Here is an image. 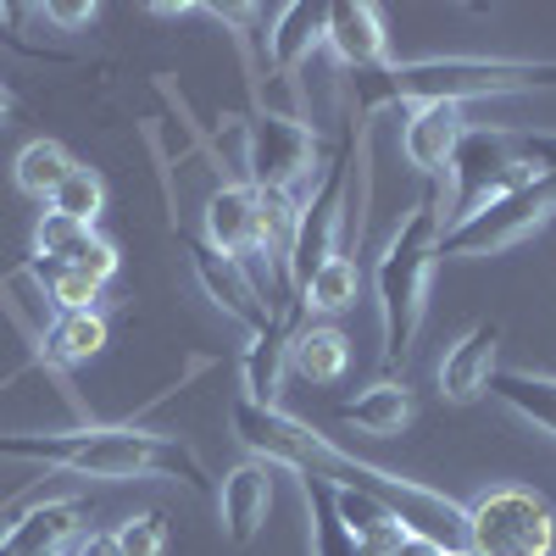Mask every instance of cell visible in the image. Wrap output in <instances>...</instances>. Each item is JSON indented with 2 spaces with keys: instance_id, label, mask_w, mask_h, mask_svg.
<instances>
[{
  "instance_id": "cell-1",
  "label": "cell",
  "mask_w": 556,
  "mask_h": 556,
  "mask_svg": "<svg viewBox=\"0 0 556 556\" xmlns=\"http://www.w3.org/2000/svg\"><path fill=\"white\" fill-rule=\"evenodd\" d=\"M228 424H235V440L267 462V468H290L295 479H317V484H345V490H367L390 501L395 513L417 529V523H445V529H462V501H451L445 490L434 484H417V479H395L374 462H356L351 451H340L329 434H317L312 424L290 417L285 406H262L251 395H235L228 406Z\"/></svg>"
},
{
  "instance_id": "cell-2",
  "label": "cell",
  "mask_w": 556,
  "mask_h": 556,
  "mask_svg": "<svg viewBox=\"0 0 556 556\" xmlns=\"http://www.w3.org/2000/svg\"><path fill=\"white\" fill-rule=\"evenodd\" d=\"M0 456L12 462H39L56 473H78V479H106V484H128V479H167L184 490H206V462L195 456V445H184L178 434L146 429V424H78V429H51V434H0Z\"/></svg>"
},
{
  "instance_id": "cell-3",
  "label": "cell",
  "mask_w": 556,
  "mask_h": 556,
  "mask_svg": "<svg viewBox=\"0 0 556 556\" xmlns=\"http://www.w3.org/2000/svg\"><path fill=\"white\" fill-rule=\"evenodd\" d=\"M529 89H556V62L529 56H417L390 62L379 73L356 78V112H384V106H468V101H501V96H529Z\"/></svg>"
},
{
  "instance_id": "cell-4",
  "label": "cell",
  "mask_w": 556,
  "mask_h": 556,
  "mask_svg": "<svg viewBox=\"0 0 556 556\" xmlns=\"http://www.w3.org/2000/svg\"><path fill=\"white\" fill-rule=\"evenodd\" d=\"M440 235H445V195L412 201V212L395 223V235L374 267L379 317H384V367H401L424 334L429 290L440 273Z\"/></svg>"
},
{
  "instance_id": "cell-5",
  "label": "cell",
  "mask_w": 556,
  "mask_h": 556,
  "mask_svg": "<svg viewBox=\"0 0 556 556\" xmlns=\"http://www.w3.org/2000/svg\"><path fill=\"white\" fill-rule=\"evenodd\" d=\"M451 223L473 212L479 201L534 184L556 173V134H529V128H468L451 156Z\"/></svg>"
},
{
  "instance_id": "cell-6",
  "label": "cell",
  "mask_w": 556,
  "mask_h": 556,
  "mask_svg": "<svg viewBox=\"0 0 556 556\" xmlns=\"http://www.w3.org/2000/svg\"><path fill=\"white\" fill-rule=\"evenodd\" d=\"M556 217V173L518 184V190H501L490 201H479L473 212H462L456 223H445L440 235V256H501L523 245L529 235Z\"/></svg>"
},
{
  "instance_id": "cell-7",
  "label": "cell",
  "mask_w": 556,
  "mask_h": 556,
  "mask_svg": "<svg viewBox=\"0 0 556 556\" xmlns=\"http://www.w3.org/2000/svg\"><path fill=\"white\" fill-rule=\"evenodd\" d=\"M462 540L468 556H551L556 513L540 490L495 484L462 506Z\"/></svg>"
},
{
  "instance_id": "cell-8",
  "label": "cell",
  "mask_w": 556,
  "mask_h": 556,
  "mask_svg": "<svg viewBox=\"0 0 556 556\" xmlns=\"http://www.w3.org/2000/svg\"><path fill=\"white\" fill-rule=\"evenodd\" d=\"M317 128H306L301 117L290 112H273V106H256L251 123H245V184L251 190H273V195H295L301 184L317 173Z\"/></svg>"
},
{
  "instance_id": "cell-9",
  "label": "cell",
  "mask_w": 556,
  "mask_h": 556,
  "mask_svg": "<svg viewBox=\"0 0 556 556\" xmlns=\"http://www.w3.org/2000/svg\"><path fill=\"white\" fill-rule=\"evenodd\" d=\"M345 195H351V139L345 151L323 167L317 190L301 201V223H295V245H290V306H301V290L312 285V273L345 251ZM301 329V317H295Z\"/></svg>"
},
{
  "instance_id": "cell-10",
  "label": "cell",
  "mask_w": 556,
  "mask_h": 556,
  "mask_svg": "<svg viewBox=\"0 0 556 556\" xmlns=\"http://www.w3.org/2000/svg\"><path fill=\"white\" fill-rule=\"evenodd\" d=\"M190 267H195V285L206 290V301H212L223 317H235L245 334H262L273 317H290V312H278V306L262 295V285L251 278V267H245L240 256H223V251H212L206 240H190Z\"/></svg>"
},
{
  "instance_id": "cell-11",
  "label": "cell",
  "mask_w": 556,
  "mask_h": 556,
  "mask_svg": "<svg viewBox=\"0 0 556 556\" xmlns=\"http://www.w3.org/2000/svg\"><path fill=\"white\" fill-rule=\"evenodd\" d=\"M501 340H506V323L484 317L462 340L445 345V356H440V395L451 406H473V401L490 395V379L501 374Z\"/></svg>"
},
{
  "instance_id": "cell-12",
  "label": "cell",
  "mask_w": 556,
  "mask_h": 556,
  "mask_svg": "<svg viewBox=\"0 0 556 556\" xmlns=\"http://www.w3.org/2000/svg\"><path fill=\"white\" fill-rule=\"evenodd\" d=\"M323 45H329L334 62H345L356 78L390 67L384 12L367 7V0H334V7H323Z\"/></svg>"
},
{
  "instance_id": "cell-13",
  "label": "cell",
  "mask_w": 556,
  "mask_h": 556,
  "mask_svg": "<svg viewBox=\"0 0 556 556\" xmlns=\"http://www.w3.org/2000/svg\"><path fill=\"white\" fill-rule=\"evenodd\" d=\"M273 473H278V468H267V462L245 456L240 468H228V473H223V484H217L223 540L235 545V551L256 545V534H262V529H267V518H273Z\"/></svg>"
},
{
  "instance_id": "cell-14",
  "label": "cell",
  "mask_w": 556,
  "mask_h": 556,
  "mask_svg": "<svg viewBox=\"0 0 556 556\" xmlns=\"http://www.w3.org/2000/svg\"><path fill=\"white\" fill-rule=\"evenodd\" d=\"M468 106H406V123H401V151L406 162L424 173V178H440L468 134Z\"/></svg>"
},
{
  "instance_id": "cell-15",
  "label": "cell",
  "mask_w": 556,
  "mask_h": 556,
  "mask_svg": "<svg viewBox=\"0 0 556 556\" xmlns=\"http://www.w3.org/2000/svg\"><path fill=\"white\" fill-rule=\"evenodd\" d=\"M201 235L223 256H240V262L251 256V245H256V190L251 184H235V178L217 184L201 212Z\"/></svg>"
},
{
  "instance_id": "cell-16",
  "label": "cell",
  "mask_w": 556,
  "mask_h": 556,
  "mask_svg": "<svg viewBox=\"0 0 556 556\" xmlns=\"http://www.w3.org/2000/svg\"><path fill=\"white\" fill-rule=\"evenodd\" d=\"M323 490H329L334 513H340V523L351 529V540L362 545V556H390V551L401 545V534L412 529L390 501L367 495V490H345V484H323Z\"/></svg>"
},
{
  "instance_id": "cell-17",
  "label": "cell",
  "mask_w": 556,
  "mask_h": 556,
  "mask_svg": "<svg viewBox=\"0 0 556 556\" xmlns=\"http://www.w3.org/2000/svg\"><path fill=\"white\" fill-rule=\"evenodd\" d=\"M412 417H417V390L406 379H379V384H367L362 395H351L340 406V424L356 429V434H374V440L406 434Z\"/></svg>"
},
{
  "instance_id": "cell-18",
  "label": "cell",
  "mask_w": 556,
  "mask_h": 556,
  "mask_svg": "<svg viewBox=\"0 0 556 556\" xmlns=\"http://www.w3.org/2000/svg\"><path fill=\"white\" fill-rule=\"evenodd\" d=\"M78 501H39L0 534V556H56L67 540H78Z\"/></svg>"
},
{
  "instance_id": "cell-19",
  "label": "cell",
  "mask_w": 556,
  "mask_h": 556,
  "mask_svg": "<svg viewBox=\"0 0 556 556\" xmlns=\"http://www.w3.org/2000/svg\"><path fill=\"white\" fill-rule=\"evenodd\" d=\"M112 340V323L106 312H56V323L45 329L39 340V367H78V362H96Z\"/></svg>"
},
{
  "instance_id": "cell-20",
  "label": "cell",
  "mask_w": 556,
  "mask_h": 556,
  "mask_svg": "<svg viewBox=\"0 0 556 556\" xmlns=\"http://www.w3.org/2000/svg\"><path fill=\"white\" fill-rule=\"evenodd\" d=\"M290 334H295L290 317H273L262 334H251L245 362H240V374H245L240 395H251L262 406H278V384H285V367H290Z\"/></svg>"
},
{
  "instance_id": "cell-21",
  "label": "cell",
  "mask_w": 556,
  "mask_h": 556,
  "mask_svg": "<svg viewBox=\"0 0 556 556\" xmlns=\"http://www.w3.org/2000/svg\"><path fill=\"white\" fill-rule=\"evenodd\" d=\"M490 395L518 412L529 429L551 434L556 440V374H534V367H501V374L490 379Z\"/></svg>"
},
{
  "instance_id": "cell-22",
  "label": "cell",
  "mask_w": 556,
  "mask_h": 556,
  "mask_svg": "<svg viewBox=\"0 0 556 556\" xmlns=\"http://www.w3.org/2000/svg\"><path fill=\"white\" fill-rule=\"evenodd\" d=\"M317 45H323V7H285L267 28V67L278 78H295Z\"/></svg>"
},
{
  "instance_id": "cell-23",
  "label": "cell",
  "mask_w": 556,
  "mask_h": 556,
  "mask_svg": "<svg viewBox=\"0 0 556 556\" xmlns=\"http://www.w3.org/2000/svg\"><path fill=\"white\" fill-rule=\"evenodd\" d=\"M290 367L306 384H340L351 367V340L334 323H312V329L290 334Z\"/></svg>"
},
{
  "instance_id": "cell-24",
  "label": "cell",
  "mask_w": 556,
  "mask_h": 556,
  "mask_svg": "<svg viewBox=\"0 0 556 556\" xmlns=\"http://www.w3.org/2000/svg\"><path fill=\"white\" fill-rule=\"evenodd\" d=\"M67 173H73V156H67V146H56V139H28V146L17 151V162H12V184L28 201H51Z\"/></svg>"
},
{
  "instance_id": "cell-25",
  "label": "cell",
  "mask_w": 556,
  "mask_h": 556,
  "mask_svg": "<svg viewBox=\"0 0 556 556\" xmlns=\"http://www.w3.org/2000/svg\"><path fill=\"white\" fill-rule=\"evenodd\" d=\"M356 301H362V262L345 256V251L323 262L312 273V285L301 290V306H312V312H345ZM301 306H295V317H301Z\"/></svg>"
},
{
  "instance_id": "cell-26",
  "label": "cell",
  "mask_w": 556,
  "mask_h": 556,
  "mask_svg": "<svg viewBox=\"0 0 556 556\" xmlns=\"http://www.w3.org/2000/svg\"><path fill=\"white\" fill-rule=\"evenodd\" d=\"M301 501H306V523H312V556H362V545L351 540V529L340 523L329 490H323L317 479H301Z\"/></svg>"
},
{
  "instance_id": "cell-27",
  "label": "cell",
  "mask_w": 556,
  "mask_h": 556,
  "mask_svg": "<svg viewBox=\"0 0 556 556\" xmlns=\"http://www.w3.org/2000/svg\"><path fill=\"white\" fill-rule=\"evenodd\" d=\"M45 206L62 212V217H73V223H84V228H96V223H101V212H106V178H101L96 167L73 162V173L56 184V195L45 201Z\"/></svg>"
},
{
  "instance_id": "cell-28",
  "label": "cell",
  "mask_w": 556,
  "mask_h": 556,
  "mask_svg": "<svg viewBox=\"0 0 556 556\" xmlns=\"http://www.w3.org/2000/svg\"><path fill=\"white\" fill-rule=\"evenodd\" d=\"M45 267H73L84 278H96V285H112L117 267H123V251L101 235V228H84V235L62 251V262H45Z\"/></svg>"
},
{
  "instance_id": "cell-29",
  "label": "cell",
  "mask_w": 556,
  "mask_h": 556,
  "mask_svg": "<svg viewBox=\"0 0 556 556\" xmlns=\"http://www.w3.org/2000/svg\"><path fill=\"white\" fill-rule=\"evenodd\" d=\"M45 295H51L56 312H101L106 285H96V278H84L73 267H45Z\"/></svg>"
},
{
  "instance_id": "cell-30",
  "label": "cell",
  "mask_w": 556,
  "mask_h": 556,
  "mask_svg": "<svg viewBox=\"0 0 556 556\" xmlns=\"http://www.w3.org/2000/svg\"><path fill=\"white\" fill-rule=\"evenodd\" d=\"M117 556H167V518L162 513H134L112 529Z\"/></svg>"
},
{
  "instance_id": "cell-31",
  "label": "cell",
  "mask_w": 556,
  "mask_h": 556,
  "mask_svg": "<svg viewBox=\"0 0 556 556\" xmlns=\"http://www.w3.org/2000/svg\"><path fill=\"white\" fill-rule=\"evenodd\" d=\"M39 17L56 23V28H89V23L101 17V7H96V0H45Z\"/></svg>"
},
{
  "instance_id": "cell-32",
  "label": "cell",
  "mask_w": 556,
  "mask_h": 556,
  "mask_svg": "<svg viewBox=\"0 0 556 556\" xmlns=\"http://www.w3.org/2000/svg\"><path fill=\"white\" fill-rule=\"evenodd\" d=\"M451 545L440 540V534H429V529H406L401 534V545L390 551V556H445Z\"/></svg>"
},
{
  "instance_id": "cell-33",
  "label": "cell",
  "mask_w": 556,
  "mask_h": 556,
  "mask_svg": "<svg viewBox=\"0 0 556 556\" xmlns=\"http://www.w3.org/2000/svg\"><path fill=\"white\" fill-rule=\"evenodd\" d=\"M73 556H117V540L112 534H78L73 540Z\"/></svg>"
},
{
  "instance_id": "cell-34",
  "label": "cell",
  "mask_w": 556,
  "mask_h": 556,
  "mask_svg": "<svg viewBox=\"0 0 556 556\" xmlns=\"http://www.w3.org/2000/svg\"><path fill=\"white\" fill-rule=\"evenodd\" d=\"M12 106H17V101H12V89H7V84H0V123H7V117H12Z\"/></svg>"
},
{
  "instance_id": "cell-35",
  "label": "cell",
  "mask_w": 556,
  "mask_h": 556,
  "mask_svg": "<svg viewBox=\"0 0 556 556\" xmlns=\"http://www.w3.org/2000/svg\"><path fill=\"white\" fill-rule=\"evenodd\" d=\"M445 556H468V551H445Z\"/></svg>"
},
{
  "instance_id": "cell-36",
  "label": "cell",
  "mask_w": 556,
  "mask_h": 556,
  "mask_svg": "<svg viewBox=\"0 0 556 556\" xmlns=\"http://www.w3.org/2000/svg\"><path fill=\"white\" fill-rule=\"evenodd\" d=\"M551 556H556V540H551Z\"/></svg>"
}]
</instances>
